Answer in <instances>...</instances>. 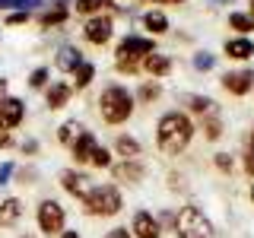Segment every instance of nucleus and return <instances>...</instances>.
<instances>
[{"label": "nucleus", "instance_id": "obj_1", "mask_svg": "<svg viewBox=\"0 0 254 238\" xmlns=\"http://www.w3.org/2000/svg\"><path fill=\"white\" fill-rule=\"evenodd\" d=\"M190 137H194V127H190L188 115H181V111H169V115L159 121L156 143H159V149H162L165 156L185 153V146L190 143Z\"/></svg>", "mask_w": 254, "mask_h": 238}, {"label": "nucleus", "instance_id": "obj_2", "mask_svg": "<svg viewBox=\"0 0 254 238\" xmlns=\"http://www.w3.org/2000/svg\"><path fill=\"white\" fill-rule=\"evenodd\" d=\"M99 111L105 118V124H124L133 111V95L124 89V86H108L105 92L99 95Z\"/></svg>", "mask_w": 254, "mask_h": 238}, {"label": "nucleus", "instance_id": "obj_3", "mask_svg": "<svg viewBox=\"0 0 254 238\" xmlns=\"http://www.w3.org/2000/svg\"><path fill=\"white\" fill-rule=\"evenodd\" d=\"M156 51V45L149 42V38H140V35H127L121 45H118V70L121 73H137L143 67V58H149V54Z\"/></svg>", "mask_w": 254, "mask_h": 238}, {"label": "nucleus", "instance_id": "obj_4", "mask_svg": "<svg viewBox=\"0 0 254 238\" xmlns=\"http://www.w3.org/2000/svg\"><path fill=\"white\" fill-rule=\"evenodd\" d=\"M83 210L89 216H115L121 210V194H118L115 184H102V187H92V194L83 200Z\"/></svg>", "mask_w": 254, "mask_h": 238}, {"label": "nucleus", "instance_id": "obj_5", "mask_svg": "<svg viewBox=\"0 0 254 238\" xmlns=\"http://www.w3.org/2000/svg\"><path fill=\"white\" fill-rule=\"evenodd\" d=\"M175 229L178 238H213V226L197 206H185V210L175 216Z\"/></svg>", "mask_w": 254, "mask_h": 238}, {"label": "nucleus", "instance_id": "obj_6", "mask_svg": "<svg viewBox=\"0 0 254 238\" xmlns=\"http://www.w3.org/2000/svg\"><path fill=\"white\" fill-rule=\"evenodd\" d=\"M35 222L42 235H61L64 232V206L58 200H42L35 210Z\"/></svg>", "mask_w": 254, "mask_h": 238}, {"label": "nucleus", "instance_id": "obj_7", "mask_svg": "<svg viewBox=\"0 0 254 238\" xmlns=\"http://www.w3.org/2000/svg\"><path fill=\"white\" fill-rule=\"evenodd\" d=\"M26 121V102L19 95H3L0 99V130H16Z\"/></svg>", "mask_w": 254, "mask_h": 238}, {"label": "nucleus", "instance_id": "obj_8", "mask_svg": "<svg viewBox=\"0 0 254 238\" xmlns=\"http://www.w3.org/2000/svg\"><path fill=\"white\" fill-rule=\"evenodd\" d=\"M61 187L67 190V194L79 197V200H86V197L92 194V178L86 172H76V169H67L61 172Z\"/></svg>", "mask_w": 254, "mask_h": 238}, {"label": "nucleus", "instance_id": "obj_9", "mask_svg": "<svg viewBox=\"0 0 254 238\" xmlns=\"http://www.w3.org/2000/svg\"><path fill=\"white\" fill-rule=\"evenodd\" d=\"M83 38L89 45H105L111 38V19L108 16H89L83 26Z\"/></svg>", "mask_w": 254, "mask_h": 238}, {"label": "nucleus", "instance_id": "obj_10", "mask_svg": "<svg viewBox=\"0 0 254 238\" xmlns=\"http://www.w3.org/2000/svg\"><path fill=\"white\" fill-rule=\"evenodd\" d=\"M222 86H226V92L232 95H245L254 89V70H232V73L222 76Z\"/></svg>", "mask_w": 254, "mask_h": 238}, {"label": "nucleus", "instance_id": "obj_11", "mask_svg": "<svg viewBox=\"0 0 254 238\" xmlns=\"http://www.w3.org/2000/svg\"><path fill=\"white\" fill-rule=\"evenodd\" d=\"M67 16H70L67 0H54L48 10L38 13V26H42V29H54V26H61V22H67Z\"/></svg>", "mask_w": 254, "mask_h": 238}, {"label": "nucleus", "instance_id": "obj_12", "mask_svg": "<svg viewBox=\"0 0 254 238\" xmlns=\"http://www.w3.org/2000/svg\"><path fill=\"white\" fill-rule=\"evenodd\" d=\"M130 232L137 235V238H159V219L153 216V213L140 210L137 216H133V226H130Z\"/></svg>", "mask_w": 254, "mask_h": 238}, {"label": "nucleus", "instance_id": "obj_13", "mask_svg": "<svg viewBox=\"0 0 254 238\" xmlns=\"http://www.w3.org/2000/svg\"><path fill=\"white\" fill-rule=\"evenodd\" d=\"M19 219H22V200L19 197H6V200L0 203V229H10Z\"/></svg>", "mask_w": 254, "mask_h": 238}, {"label": "nucleus", "instance_id": "obj_14", "mask_svg": "<svg viewBox=\"0 0 254 238\" xmlns=\"http://www.w3.org/2000/svg\"><path fill=\"white\" fill-rule=\"evenodd\" d=\"M70 95H73V86H70V83H51V86H48V108H51V111L64 108L70 102Z\"/></svg>", "mask_w": 254, "mask_h": 238}, {"label": "nucleus", "instance_id": "obj_15", "mask_svg": "<svg viewBox=\"0 0 254 238\" xmlns=\"http://www.w3.org/2000/svg\"><path fill=\"white\" fill-rule=\"evenodd\" d=\"M251 54H254V42H251V38L238 35V38H232V42H226V58H232V60H248Z\"/></svg>", "mask_w": 254, "mask_h": 238}, {"label": "nucleus", "instance_id": "obj_16", "mask_svg": "<svg viewBox=\"0 0 254 238\" xmlns=\"http://www.w3.org/2000/svg\"><path fill=\"white\" fill-rule=\"evenodd\" d=\"M83 133H86V130H83V124H79V121H64V124L58 127V143H61V146H70V149H73Z\"/></svg>", "mask_w": 254, "mask_h": 238}, {"label": "nucleus", "instance_id": "obj_17", "mask_svg": "<svg viewBox=\"0 0 254 238\" xmlns=\"http://www.w3.org/2000/svg\"><path fill=\"white\" fill-rule=\"evenodd\" d=\"M54 63H58V70H64V73H73L79 63H83V54H79L73 45H67V48H61V51H58Z\"/></svg>", "mask_w": 254, "mask_h": 238}, {"label": "nucleus", "instance_id": "obj_18", "mask_svg": "<svg viewBox=\"0 0 254 238\" xmlns=\"http://www.w3.org/2000/svg\"><path fill=\"white\" fill-rule=\"evenodd\" d=\"M143 172H146V169H143L140 162H118V165H111L115 181H140Z\"/></svg>", "mask_w": 254, "mask_h": 238}, {"label": "nucleus", "instance_id": "obj_19", "mask_svg": "<svg viewBox=\"0 0 254 238\" xmlns=\"http://www.w3.org/2000/svg\"><path fill=\"white\" fill-rule=\"evenodd\" d=\"M143 70H146V73H153V76H165L172 70V60L165 58V54H149V58H143Z\"/></svg>", "mask_w": 254, "mask_h": 238}, {"label": "nucleus", "instance_id": "obj_20", "mask_svg": "<svg viewBox=\"0 0 254 238\" xmlns=\"http://www.w3.org/2000/svg\"><path fill=\"white\" fill-rule=\"evenodd\" d=\"M115 149H118V156H124V162H137V156H143L140 143L133 140V137H118L115 140Z\"/></svg>", "mask_w": 254, "mask_h": 238}, {"label": "nucleus", "instance_id": "obj_21", "mask_svg": "<svg viewBox=\"0 0 254 238\" xmlns=\"http://www.w3.org/2000/svg\"><path fill=\"white\" fill-rule=\"evenodd\" d=\"M143 29H149L153 35H162V32L169 29V16H165L162 10H149V13H143Z\"/></svg>", "mask_w": 254, "mask_h": 238}, {"label": "nucleus", "instance_id": "obj_22", "mask_svg": "<svg viewBox=\"0 0 254 238\" xmlns=\"http://www.w3.org/2000/svg\"><path fill=\"white\" fill-rule=\"evenodd\" d=\"M95 146H99V143H95V137L86 130L83 137H79V143L73 146V159H76V162H89L92 153H95Z\"/></svg>", "mask_w": 254, "mask_h": 238}, {"label": "nucleus", "instance_id": "obj_23", "mask_svg": "<svg viewBox=\"0 0 254 238\" xmlns=\"http://www.w3.org/2000/svg\"><path fill=\"white\" fill-rule=\"evenodd\" d=\"M229 26H232L238 35L248 38V32L254 29V16L251 13H232V16H229Z\"/></svg>", "mask_w": 254, "mask_h": 238}, {"label": "nucleus", "instance_id": "obj_24", "mask_svg": "<svg viewBox=\"0 0 254 238\" xmlns=\"http://www.w3.org/2000/svg\"><path fill=\"white\" fill-rule=\"evenodd\" d=\"M92 76H95V67H92L89 60H83V63L73 70V86H76V89H86V86L92 83Z\"/></svg>", "mask_w": 254, "mask_h": 238}, {"label": "nucleus", "instance_id": "obj_25", "mask_svg": "<svg viewBox=\"0 0 254 238\" xmlns=\"http://www.w3.org/2000/svg\"><path fill=\"white\" fill-rule=\"evenodd\" d=\"M159 92H162V89H159V83H153V79H149V83H143L140 89H137V99L143 102V105H149V102L159 99Z\"/></svg>", "mask_w": 254, "mask_h": 238}, {"label": "nucleus", "instance_id": "obj_26", "mask_svg": "<svg viewBox=\"0 0 254 238\" xmlns=\"http://www.w3.org/2000/svg\"><path fill=\"white\" fill-rule=\"evenodd\" d=\"M188 108L194 111V115H210V111H213V102L206 99V95H190V99H188Z\"/></svg>", "mask_w": 254, "mask_h": 238}, {"label": "nucleus", "instance_id": "obj_27", "mask_svg": "<svg viewBox=\"0 0 254 238\" xmlns=\"http://www.w3.org/2000/svg\"><path fill=\"white\" fill-rule=\"evenodd\" d=\"M105 3H108V0H76V13H83V16H95Z\"/></svg>", "mask_w": 254, "mask_h": 238}, {"label": "nucleus", "instance_id": "obj_28", "mask_svg": "<svg viewBox=\"0 0 254 238\" xmlns=\"http://www.w3.org/2000/svg\"><path fill=\"white\" fill-rule=\"evenodd\" d=\"M48 86V67H35L29 73V89H45Z\"/></svg>", "mask_w": 254, "mask_h": 238}, {"label": "nucleus", "instance_id": "obj_29", "mask_svg": "<svg viewBox=\"0 0 254 238\" xmlns=\"http://www.w3.org/2000/svg\"><path fill=\"white\" fill-rule=\"evenodd\" d=\"M89 162L95 165V169H111V153H108L105 146H95V153H92Z\"/></svg>", "mask_w": 254, "mask_h": 238}, {"label": "nucleus", "instance_id": "obj_30", "mask_svg": "<svg viewBox=\"0 0 254 238\" xmlns=\"http://www.w3.org/2000/svg\"><path fill=\"white\" fill-rule=\"evenodd\" d=\"M203 133H206L210 140H216L219 133H222V124H219V118H216V115H206V121H203Z\"/></svg>", "mask_w": 254, "mask_h": 238}, {"label": "nucleus", "instance_id": "obj_31", "mask_svg": "<svg viewBox=\"0 0 254 238\" xmlns=\"http://www.w3.org/2000/svg\"><path fill=\"white\" fill-rule=\"evenodd\" d=\"M213 63H216V58H213V54H206V51L194 54V70H200V73H206V70H213Z\"/></svg>", "mask_w": 254, "mask_h": 238}, {"label": "nucleus", "instance_id": "obj_32", "mask_svg": "<svg viewBox=\"0 0 254 238\" xmlns=\"http://www.w3.org/2000/svg\"><path fill=\"white\" fill-rule=\"evenodd\" d=\"M13 175H16V162H0V187L10 184Z\"/></svg>", "mask_w": 254, "mask_h": 238}, {"label": "nucleus", "instance_id": "obj_33", "mask_svg": "<svg viewBox=\"0 0 254 238\" xmlns=\"http://www.w3.org/2000/svg\"><path fill=\"white\" fill-rule=\"evenodd\" d=\"M245 172L254 175V130H251V137H248V149H245Z\"/></svg>", "mask_w": 254, "mask_h": 238}, {"label": "nucleus", "instance_id": "obj_34", "mask_svg": "<svg viewBox=\"0 0 254 238\" xmlns=\"http://www.w3.org/2000/svg\"><path fill=\"white\" fill-rule=\"evenodd\" d=\"M3 22H6V26H22V22H29V13H22V10L19 13H6Z\"/></svg>", "mask_w": 254, "mask_h": 238}, {"label": "nucleus", "instance_id": "obj_35", "mask_svg": "<svg viewBox=\"0 0 254 238\" xmlns=\"http://www.w3.org/2000/svg\"><path fill=\"white\" fill-rule=\"evenodd\" d=\"M137 3H140V0H111V6H115L118 13H130Z\"/></svg>", "mask_w": 254, "mask_h": 238}, {"label": "nucleus", "instance_id": "obj_36", "mask_svg": "<svg viewBox=\"0 0 254 238\" xmlns=\"http://www.w3.org/2000/svg\"><path fill=\"white\" fill-rule=\"evenodd\" d=\"M19 153L22 156H35L38 153V140H22L19 143Z\"/></svg>", "mask_w": 254, "mask_h": 238}, {"label": "nucleus", "instance_id": "obj_37", "mask_svg": "<svg viewBox=\"0 0 254 238\" xmlns=\"http://www.w3.org/2000/svg\"><path fill=\"white\" fill-rule=\"evenodd\" d=\"M216 169H219V172H232V156L219 153V156H216Z\"/></svg>", "mask_w": 254, "mask_h": 238}, {"label": "nucleus", "instance_id": "obj_38", "mask_svg": "<svg viewBox=\"0 0 254 238\" xmlns=\"http://www.w3.org/2000/svg\"><path fill=\"white\" fill-rule=\"evenodd\" d=\"M13 146V133L10 130H0V149H10Z\"/></svg>", "mask_w": 254, "mask_h": 238}, {"label": "nucleus", "instance_id": "obj_39", "mask_svg": "<svg viewBox=\"0 0 254 238\" xmlns=\"http://www.w3.org/2000/svg\"><path fill=\"white\" fill-rule=\"evenodd\" d=\"M105 238H130V229H111Z\"/></svg>", "mask_w": 254, "mask_h": 238}, {"label": "nucleus", "instance_id": "obj_40", "mask_svg": "<svg viewBox=\"0 0 254 238\" xmlns=\"http://www.w3.org/2000/svg\"><path fill=\"white\" fill-rule=\"evenodd\" d=\"M159 222H165V226H175V216H172V213H162V216H159Z\"/></svg>", "mask_w": 254, "mask_h": 238}, {"label": "nucleus", "instance_id": "obj_41", "mask_svg": "<svg viewBox=\"0 0 254 238\" xmlns=\"http://www.w3.org/2000/svg\"><path fill=\"white\" fill-rule=\"evenodd\" d=\"M58 238H79V232H70V229H67V232H61Z\"/></svg>", "mask_w": 254, "mask_h": 238}, {"label": "nucleus", "instance_id": "obj_42", "mask_svg": "<svg viewBox=\"0 0 254 238\" xmlns=\"http://www.w3.org/2000/svg\"><path fill=\"white\" fill-rule=\"evenodd\" d=\"M6 95V79H0V99Z\"/></svg>", "mask_w": 254, "mask_h": 238}, {"label": "nucleus", "instance_id": "obj_43", "mask_svg": "<svg viewBox=\"0 0 254 238\" xmlns=\"http://www.w3.org/2000/svg\"><path fill=\"white\" fill-rule=\"evenodd\" d=\"M210 3H216V6H222V3H232V0H210Z\"/></svg>", "mask_w": 254, "mask_h": 238}, {"label": "nucleus", "instance_id": "obj_44", "mask_svg": "<svg viewBox=\"0 0 254 238\" xmlns=\"http://www.w3.org/2000/svg\"><path fill=\"white\" fill-rule=\"evenodd\" d=\"M162 3H185V0H162Z\"/></svg>", "mask_w": 254, "mask_h": 238}, {"label": "nucleus", "instance_id": "obj_45", "mask_svg": "<svg viewBox=\"0 0 254 238\" xmlns=\"http://www.w3.org/2000/svg\"><path fill=\"white\" fill-rule=\"evenodd\" d=\"M251 16H254V0H251Z\"/></svg>", "mask_w": 254, "mask_h": 238}, {"label": "nucleus", "instance_id": "obj_46", "mask_svg": "<svg viewBox=\"0 0 254 238\" xmlns=\"http://www.w3.org/2000/svg\"><path fill=\"white\" fill-rule=\"evenodd\" d=\"M251 200H254V187H251Z\"/></svg>", "mask_w": 254, "mask_h": 238}, {"label": "nucleus", "instance_id": "obj_47", "mask_svg": "<svg viewBox=\"0 0 254 238\" xmlns=\"http://www.w3.org/2000/svg\"><path fill=\"white\" fill-rule=\"evenodd\" d=\"M22 238H32V235H22Z\"/></svg>", "mask_w": 254, "mask_h": 238}]
</instances>
